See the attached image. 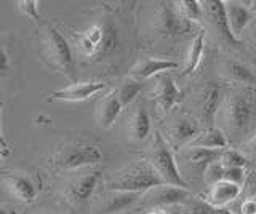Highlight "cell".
<instances>
[{
	"label": "cell",
	"instance_id": "6da1fadb",
	"mask_svg": "<svg viewBox=\"0 0 256 214\" xmlns=\"http://www.w3.org/2000/svg\"><path fill=\"white\" fill-rule=\"evenodd\" d=\"M165 184L160 174L154 170L149 162H136L126 168L117 171L112 176L106 189L116 192H132V194H146L148 190Z\"/></svg>",
	"mask_w": 256,
	"mask_h": 214
},
{
	"label": "cell",
	"instance_id": "7a4b0ae2",
	"mask_svg": "<svg viewBox=\"0 0 256 214\" xmlns=\"http://www.w3.org/2000/svg\"><path fill=\"white\" fill-rule=\"evenodd\" d=\"M228 126L234 134L248 133L256 122V88L244 86L230 94L226 102Z\"/></svg>",
	"mask_w": 256,
	"mask_h": 214
},
{
	"label": "cell",
	"instance_id": "3957f363",
	"mask_svg": "<svg viewBox=\"0 0 256 214\" xmlns=\"http://www.w3.org/2000/svg\"><path fill=\"white\" fill-rule=\"evenodd\" d=\"M149 163L154 166V170L160 174V178L164 179L165 184L188 189V182L181 174L173 147L162 138L160 133H154V136H152V144L149 149Z\"/></svg>",
	"mask_w": 256,
	"mask_h": 214
},
{
	"label": "cell",
	"instance_id": "277c9868",
	"mask_svg": "<svg viewBox=\"0 0 256 214\" xmlns=\"http://www.w3.org/2000/svg\"><path fill=\"white\" fill-rule=\"evenodd\" d=\"M44 54L53 69L61 70L69 78H74V56L72 48L58 29L48 26L44 35Z\"/></svg>",
	"mask_w": 256,
	"mask_h": 214
},
{
	"label": "cell",
	"instance_id": "5b68a950",
	"mask_svg": "<svg viewBox=\"0 0 256 214\" xmlns=\"http://www.w3.org/2000/svg\"><path fill=\"white\" fill-rule=\"evenodd\" d=\"M102 157L104 154L100 146L90 144V142H77V144H70L61 150L54 163L62 171H76L100 163Z\"/></svg>",
	"mask_w": 256,
	"mask_h": 214
},
{
	"label": "cell",
	"instance_id": "8992f818",
	"mask_svg": "<svg viewBox=\"0 0 256 214\" xmlns=\"http://www.w3.org/2000/svg\"><path fill=\"white\" fill-rule=\"evenodd\" d=\"M156 27L158 34L165 37H180V35H188L190 32H200L202 27H198L197 22H192L180 16V13L173 8L172 5L164 3L158 8L157 18H156Z\"/></svg>",
	"mask_w": 256,
	"mask_h": 214
},
{
	"label": "cell",
	"instance_id": "52a82bcc",
	"mask_svg": "<svg viewBox=\"0 0 256 214\" xmlns=\"http://www.w3.org/2000/svg\"><path fill=\"white\" fill-rule=\"evenodd\" d=\"M141 202L150 210H164L165 206L188 205L190 202V192L184 187L162 184L142 194Z\"/></svg>",
	"mask_w": 256,
	"mask_h": 214
},
{
	"label": "cell",
	"instance_id": "ba28073f",
	"mask_svg": "<svg viewBox=\"0 0 256 214\" xmlns=\"http://www.w3.org/2000/svg\"><path fill=\"white\" fill-rule=\"evenodd\" d=\"M222 102V86L220 83H210L206 85L202 96H200L198 101V122H202L205 126L204 128H210V126H214V118L216 114H218V109Z\"/></svg>",
	"mask_w": 256,
	"mask_h": 214
},
{
	"label": "cell",
	"instance_id": "9c48e42d",
	"mask_svg": "<svg viewBox=\"0 0 256 214\" xmlns=\"http://www.w3.org/2000/svg\"><path fill=\"white\" fill-rule=\"evenodd\" d=\"M100 178H101V171H90L72 178L66 187V197L69 198V202H72L74 205L86 203L94 194V189L98 186Z\"/></svg>",
	"mask_w": 256,
	"mask_h": 214
},
{
	"label": "cell",
	"instance_id": "30bf717a",
	"mask_svg": "<svg viewBox=\"0 0 256 214\" xmlns=\"http://www.w3.org/2000/svg\"><path fill=\"white\" fill-rule=\"evenodd\" d=\"M154 98L157 101V106L164 110V112H170L173 107H176L182 101L184 93L178 88V85L174 83L173 77L166 74L157 75L156 82V91Z\"/></svg>",
	"mask_w": 256,
	"mask_h": 214
},
{
	"label": "cell",
	"instance_id": "8fae6325",
	"mask_svg": "<svg viewBox=\"0 0 256 214\" xmlns=\"http://www.w3.org/2000/svg\"><path fill=\"white\" fill-rule=\"evenodd\" d=\"M242 187L228 181H220L213 186H208L204 202L210 208H228L242 195Z\"/></svg>",
	"mask_w": 256,
	"mask_h": 214
},
{
	"label": "cell",
	"instance_id": "7c38bea8",
	"mask_svg": "<svg viewBox=\"0 0 256 214\" xmlns=\"http://www.w3.org/2000/svg\"><path fill=\"white\" fill-rule=\"evenodd\" d=\"M204 11L206 14L208 21L212 22V26L218 30V34L224 38L226 42L237 45L238 38L232 34V30L229 27V21L226 16V8H224V2L221 0H208V2H202Z\"/></svg>",
	"mask_w": 256,
	"mask_h": 214
},
{
	"label": "cell",
	"instance_id": "4fadbf2b",
	"mask_svg": "<svg viewBox=\"0 0 256 214\" xmlns=\"http://www.w3.org/2000/svg\"><path fill=\"white\" fill-rule=\"evenodd\" d=\"M222 150H206L198 147H182L176 154V160H182L189 168H192L196 173L204 174L206 166L218 162L221 158Z\"/></svg>",
	"mask_w": 256,
	"mask_h": 214
},
{
	"label": "cell",
	"instance_id": "5bb4252c",
	"mask_svg": "<svg viewBox=\"0 0 256 214\" xmlns=\"http://www.w3.org/2000/svg\"><path fill=\"white\" fill-rule=\"evenodd\" d=\"M104 90H106V83H102V82H74L72 85L66 86V88L53 91L52 99L77 102V101L90 99L92 96H94V94H98Z\"/></svg>",
	"mask_w": 256,
	"mask_h": 214
},
{
	"label": "cell",
	"instance_id": "9a60e30c",
	"mask_svg": "<svg viewBox=\"0 0 256 214\" xmlns=\"http://www.w3.org/2000/svg\"><path fill=\"white\" fill-rule=\"evenodd\" d=\"M178 67V62L170 59H157V58H142L130 69V77L138 82H144L148 78L157 77L160 74H166L168 70Z\"/></svg>",
	"mask_w": 256,
	"mask_h": 214
},
{
	"label": "cell",
	"instance_id": "2e32d148",
	"mask_svg": "<svg viewBox=\"0 0 256 214\" xmlns=\"http://www.w3.org/2000/svg\"><path fill=\"white\" fill-rule=\"evenodd\" d=\"M200 130H202V126H200V123L194 120V118H189V117L176 118L173 125L170 126V136H172L174 150L186 147L200 133Z\"/></svg>",
	"mask_w": 256,
	"mask_h": 214
},
{
	"label": "cell",
	"instance_id": "e0dca14e",
	"mask_svg": "<svg viewBox=\"0 0 256 214\" xmlns=\"http://www.w3.org/2000/svg\"><path fill=\"white\" fill-rule=\"evenodd\" d=\"M224 8H226V16L229 21V27L237 38L244 32V29L250 24L253 19L252 8L242 2H236V0H228L224 2Z\"/></svg>",
	"mask_w": 256,
	"mask_h": 214
},
{
	"label": "cell",
	"instance_id": "ac0fdd59",
	"mask_svg": "<svg viewBox=\"0 0 256 214\" xmlns=\"http://www.w3.org/2000/svg\"><path fill=\"white\" fill-rule=\"evenodd\" d=\"M229 141L224 133L218 126H210V128H202L197 136L192 139L186 147H198L206 150H226Z\"/></svg>",
	"mask_w": 256,
	"mask_h": 214
},
{
	"label": "cell",
	"instance_id": "d6986e66",
	"mask_svg": "<svg viewBox=\"0 0 256 214\" xmlns=\"http://www.w3.org/2000/svg\"><path fill=\"white\" fill-rule=\"evenodd\" d=\"M5 181L12 192L18 197L21 202H24V203L36 202L38 190L34 184V181H32L29 176H26V174H20V173H16V174L8 173V174H5Z\"/></svg>",
	"mask_w": 256,
	"mask_h": 214
},
{
	"label": "cell",
	"instance_id": "ffe728a7",
	"mask_svg": "<svg viewBox=\"0 0 256 214\" xmlns=\"http://www.w3.org/2000/svg\"><path fill=\"white\" fill-rule=\"evenodd\" d=\"M141 194L132 192H116V190H108V195L104 197L101 213L102 214H116L132 208L134 203L141 200Z\"/></svg>",
	"mask_w": 256,
	"mask_h": 214
},
{
	"label": "cell",
	"instance_id": "44dd1931",
	"mask_svg": "<svg viewBox=\"0 0 256 214\" xmlns=\"http://www.w3.org/2000/svg\"><path fill=\"white\" fill-rule=\"evenodd\" d=\"M122 109L124 107L117 98V93L114 91L108 94V96L100 102L98 112H96V120H98L100 126H102V128H110V126L117 122Z\"/></svg>",
	"mask_w": 256,
	"mask_h": 214
},
{
	"label": "cell",
	"instance_id": "7402d4cb",
	"mask_svg": "<svg viewBox=\"0 0 256 214\" xmlns=\"http://www.w3.org/2000/svg\"><path fill=\"white\" fill-rule=\"evenodd\" d=\"M152 123L148 110L144 107H138L130 118V136L136 142H142L150 136Z\"/></svg>",
	"mask_w": 256,
	"mask_h": 214
},
{
	"label": "cell",
	"instance_id": "603a6c76",
	"mask_svg": "<svg viewBox=\"0 0 256 214\" xmlns=\"http://www.w3.org/2000/svg\"><path fill=\"white\" fill-rule=\"evenodd\" d=\"M205 50V30L202 29L198 34L194 35L192 42L189 45L188 56H186V67H184V75H192L198 69L200 62H202Z\"/></svg>",
	"mask_w": 256,
	"mask_h": 214
},
{
	"label": "cell",
	"instance_id": "cb8c5ba5",
	"mask_svg": "<svg viewBox=\"0 0 256 214\" xmlns=\"http://www.w3.org/2000/svg\"><path fill=\"white\" fill-rule=\"evenodd\" d=\"M102 40L98 50V56H108L118 48V30L116 27V22L110 18L102 21Z\"/></svg>",
	"mask_w": 256,
	"mask_h": 214
},
{
	"label": "cell",
	"instance_id": "d4e9b609",
	"mask_svg": "<svg viewBox=\"0 0 256 214\" xmlns=\"http://www.w3.org/2000/svg\"><path fill=\"white\" fill-rule=\"evenodd\" d=\"M141 90H142V83L141 82L134 80V78H132V77L125 78V80L122 82V85H120V88L116 91L122 107L130 106L132 102L140 96Z\"/></svg>",
	"mask_w": 256,
	"mask_h": 214
},
{
	"label": "cell",
	"instance_id": "484cf974",
	"mask_svg": "<svg viewBox=\"0 0 256 214\" xmlns=\"http://www.w3.org/2000/svg\"><path fill=\"white\" fill-rule=\"evenodd\" d=\"M174 8L180 13V16L188 21L197 22V24L204 16V5L202 2H197V0H181V2L174 5Z\"/></svg>",
	"mask_w": 256,
	"mask_h": 214
},
{
	"label": "cell",
	"instance_id": "4316f807",
	"mask_svg": "<svg viewBox=\"0 0 256 214\" xmlns=\"http://www.w3.org/2000/svg\"><path fill=\"white\" fill-rule=\"evenodd\" d=\"M229 72H230L232 78L238 83H244L246 86H253L256 83V74L250 67L242 64V62H230Z\"/></svg>",
	"mask_w": 256,
	"mask_h": 214
},
{
	"label": "cell",
	"instance_id": "83f0119b",
	"mask_svg": "<svg viewBox=\"0 0 256 214\" xmlns=\"http://www.w3.org/2000/svg\"><path fill=\"white\" fill-rule=\"evenodd\" d=\"M220 162H221V165L224 166V168H245L246 163H248L245 155L240 154L238 150H234V149L222 150Z\"/></svg>",
	"mask_w": 256,
	"mask_h": 214
},
{
	"label": "cell",
	"instance_id": "f1b7e54d",
	"mask_svg": "<svg viewBox=\"0 0 256 214\" xmlns=\"http://www.w3.org/2000/svg\"><path fill=\"white\" fill-rule=\"evenodd\" d=\"M228 208L234 214H256V200L252 197H242L236 200Z\"/></svg>",
	"mask_w": 256,
	"mask_h": 214
},
{
	"label": "cell",
	"instance_id": "f546056e",
	"mask_svg": "<svg viewBox=\"0 0 256 214\" xmlns=\"http://www.w3.org/2000/svg\"><path fill=\"white\" fill-rule=\"evenodd\" d=\"M204 179L208 186H213L216 182L224 181V166L221 165L220 160L206 166V170L204 171Z\"/></svg>",
	"mask_w": 256,
	"mask_h": 214
},
{
	"label": "cell",
	"instance_id": "4dcf8cb0",
	"mask_svg": "<svg viewBox=\"0 0 256 214\" xmlns=\"http://www.w3.org/2000/svg\"><path fill=\"white\" fill-rule=\"evenodd\" d=\"M82 34V37L85 38V40H88L93 48L96 50V56H98V50H100V45H101V40H102V27L101 24H92L90 27H86Z\"/></svg>",
	"mask_w": 256,
	"mask_h": 214
},
{
	"label": "cell",
	"instance_id": "1f68e13d",
	"mask_svg": "<svg viewBox=\"0 0 256 214\" xmlns=\"http://www.w3.org/2000/svg\"><path fill=\"white\" fill-rule=\"evenodd\" d=\"M224 181L232 182V184L240 186L244 189L245 182H246L245 168H224Z\"/></svg>",
	"mask_w": 256,
	"mask_h": 214
},
{
	"label": "cell",
	"instance_id": "d6a6232c",
	"mask_svg": "<svg viewBox=\"0 0 256 214\" xmlns=\"http://www.w3.org/2000/svg\"><path fill=\"white\" fill-rule=\"evenodd\" d=\"M37 5L38 3L36 2V0H21V2H18V10L24 14V16L38 21L40 16H38V6Z\"/></svg>",
	"mask_w": 256,
	"mask_h": 214
},
{
	"label": "cell",
	"instance_id": "836d02e7",
	"mask_svg": "<svg viewBox=\"0 0 256 214\" xmlns=\"http://www.w3.org/2000/svg\"><path fill=\"white\" fill-rule=\"evenodd\" d=\"M12 67V61H10V54H8L6 48L4 45H0V78H4L8 75Z\"/></svg>",
	"mask_w": 256,
	"mask_h": 214
},
{
	"label": "cell",
	"instance_id": "e575fe53",
	"mask_svg": "<svg viewBox=\"0 0 256 214\" xmlns=\"http://www.w3.org/2000/svg\"><path fill=\"white\" fill-rule=\"evenodd\" d=\"M212 208L205 202H194L188 203V213L186 214H210Z\"/></svg>",
	"mask_w": 256,
	"mask_h": 214
},
{
	"label": "cell",
	"instance_id": "d590c367",
	"mask_svg": "<svg viewBox=\"0 0 256 214\" xmlns=\"http://www.w3.org/2000/svg\"><path fill=\"white\" fill-rule=\"evenodd\" d=\"M244 189H245V197H252L256 200V173L252 174L250 178H246Z\"/></svg>",
	"mask_w": 256,
	"mask_h": 214
},
{
	"label": "cell",
	"instance_id": "8d00e7d4",
	"mask_svg": "<svg viewBox=\"0 0 256 214\" xmlns=\"http://www.w3.org/2000/svg\"><path fill=\"white\" fill-rule=\"evenodd\" d=\"M210 214H234L229 208H212Z\"/></svg>",
	"mask_w": 256,
	"mask_h": 214
},
{
	"label": "cell",
	"instance_id": "74e56055",
	"mask_svg": "<svg viewBox=\"0 0 256 214\" xmlns=\"http://www.w3.org/2000/svg\"><path fill=\"white\" fill-rule=\"evenodd\" d=\"M2 107H4V102L0 101V112H2ZM0 146H2V147H6V149H8V142H6L5 136L2 134V131H0Z\"/></svg>",
	"mask_w": 256,
	"mask_h": 214
},
{
	"label": "cell",
	"instance_id": "f35d334b",
	"mask_svg": "<svg viewBox=\"0 0 256 214\" xmlns=\"http://www.w3.org/2000/svg\"><path fill=\"white\" fill-rule=\"evenodd\" d=\"M250 150L252 152L256 155V133L252 136V139H250Z\"/></svg>",
	"mask_w": 256,
	"mask_h": 214
},
{
	"label": "cell",
	"instance_id": "ab89813d",
	"mask_svg": "<svg viewBox=\"0 0 256 214\" xmlns=\"http://www.w3.org/2000/svg\"><path fill=\"white\" fill-rule=\"evenodd\" d=\"M146 214H166L164 210H149Z\"/></svg>",
	"mask_w": 256,
	"mask_h": 214
},
{
	"label": "cell",
	"instance_id": "60d3db41",
	"mask_svg": "<svg viewBox=\"0 0 256 214\" xmlns=\"http://www.w3.org/2000/svg\"><path fill=\"white\" fill-rule=\"evenodd\" d=\"M6 154H8V149H6V147H2V146H0V158L5 157Z\"/></svg>",
	"mask_w": 256,
	"mask_h": 214
},
{
	"label": "cell",
	"instance_id": "b9f144b4",
	"mask_svg": "<svg viewBox=\"0 0 256 214\" xmlns=\"http://www.w3.org/2000/svg\"><path fill=\"white\" fill-rule=\"evenodd\" d=\"M0 214H10V211H8L5 206H0Z\"/></svg>",
	"mask_w": 256,
	"mask_h": 214
},
{
	"label": "cell",
	"instance_id": "7bdbcfd3",
	"mask_svg": "<svg viewBox=\"0 0 256 214\" xmlns=\"http://www.w3.org/2000/svg\"><path fill=\"white\" fill-rule=\"evenodd\" d=\"M250 5H252V11H254V13H256V0H253V2H252Z\"/></svg>",
	"mask_w": 256,
	"mask_h": 214
}]
</instances>
